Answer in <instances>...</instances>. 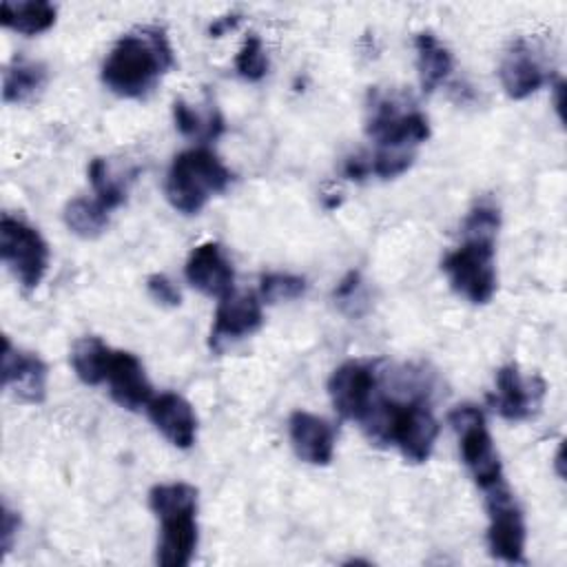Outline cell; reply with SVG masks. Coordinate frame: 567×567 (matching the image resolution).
<instances>
[{
    "instance_id": "6da1fadb",
    "label": "cell",
    "mask_w": 567,
    "mask_h": 567,
    "mask_svg": "<svg viewBox=\"0 0 567 567\" xmlns=\"http://www.w3.org/2000/svg\"><path fill=\"white\" fill-rule=\"evenodd\" d=\"M498 208L476 204L463 221V244L443 257V272L452 290L472 303H487L496 292V233Z\"/></svg>"
},
{
    "instance_id": "7a4b0ae2",
    "label": "cell",
    "mask_w": 567,
    "mask_h": 567,
    "mask_svg": "<svg viewBox=\"0 0 567 567\" xmlns=\"http://www.w3.org/2000/svg\"><path fill=\"white\" fill-rule=\"evenodd\" d=\"M379 385L370 408L359 421L363 432L374 443L396 445L405 461L425 463L439 436V421L434 419L425 396L412 394L410 399H394L379 392Z\"/></svg>"
},
{
    "instance_id": "3957f363",
    "label": "cell",
    "mask_w": 567,
    "mask_h": 567,
    "mask_svg": "<svg viewBox=\"0 0 567 567\" xmlns=\"http://www.w3.org/2000/svg\"><path fill=\"white\" fill-rule=\"evenodd\" d=\"M173 66L164 29L140 27L122 35L102 64V82L120 97H142Z\"/></svg>"
},
{
    "instance_id": "277c9868",
    "label": "cell",
    "mask_w": 567,
    "mask_h": 567,
    "mask_svg": "<svg viewBox=\"0 0 567 567\" xmlns=\"http://www.w3.org/2000/svg\"><path fill=\"white\" fill-rule=\"evenodd\" d=\"M365 131L377 144L370 155V173L385 179L405 173L414 162L416 146L430 135L423 113L403 111L385 95L372 100Z\"/></svg>"
},
{
    "instance_id": "5b68a950",
    "label": "cell",
    "mask_w": 567,
    "mask_h": 567,
    "mask_svg": "<svg viewBox=\"0 0 567 567\" xmlns=\"http://www.w3.org/2000/svg\"><path fill=\"white\" fill-rule=\"evenodd\" d=\"M148 505L162 523L155 560L186 567L197 549V489L182 481L159 483L151 487Z\"/></svg>"
},
{
    "instance_id": "8992f818",
    "label": "cell",
    "mask_w": 567,
    "mask_h": 567,
    "mask_svg": "<svg viewBox=\"0 0 567 567\" xmlns=\"http://www.w3.org/2000/svg\"><path fill=\"white\" fill-rule=\"evenodd\" d=\"M233 175L224 162L208 148H188L179 153L166 173V199L184 215L199 213L206 202L226 190Z\"/></svg>"
},
{
    "instance_id": "52a82bcc",
    "label": "cell",
    "mask_w": 567,
    "mask_h": 567,
    "mask_svg": "<svg viewBox=\"0 0 567 567\" xmlns=\"http://www.w3.org/2000/svg\"><path fill=\"white\" fill-rule=\"evenodd\" d=\"M450 423L458 434V447L465 467L481 489L503 481V465L487 430L485 414L476 405H458L450 412Z\"/></svg>"
},
{
    "instance_id": "ba28073f",
    "label": "cell",
    "mask_w": 567,
    "mask_h": 567,
    "mask_svg": "<svg viewBox=\"0 0 567 567\" xmlns=\"http://www.w3.org/2000/svg\"><path fill=\"white\" fill-rule=\"evenodd\" d=\"M0 257L24 290H35L49 268V246L44 237L27 221L2 215Z\"/></svg>"
},
{
    "instance_id": "9c48e42d",
    "label": "cell",
    "mask_w": 567,
    "mask_h": 567,
    "mask_svg": "<svg viewBox=\"0 0 567 567\" xmlns=\"http://www.w3.org/2000/svg\"><path fill=\"white\" fill-rule=\"evenodd\" d=\"M485 492V507H487V547L489 554L505 563H523L525 554V518L523 512L512 496V489L505 481Z\"/></svg>"
},
{
    "instance_id": "30bf717a",
    "label": "cell",
    "mask_w": 567,
    "mask_h": 567,
    "mask_svg": "<svg viewBox=\"0 0 567 567\" xmlns=\"http://www.w3.org/2000/svg\"><path fill=\"white\" fill-rule=\"evenodd\" d=\"M381 379L379 361H346L328 379V394L341 419L361 421Z\"/></svg>"
},
{
    "instance_id": "8fae6325",
    "label": "cell",
    "mask_w": 567,
    "mask_h": 567,
    "mask_svg": "<svg viewBox=\"0 0 567 567\" xmlns=\"http://www.w3.org/2000/svg\"><path fill=\"white\" fill-rule=\"evenodd\" d=\"M545 396V381L540 377H523L514 363L496 372V394L489 396L492 408L507 421H525L534 416Z\"/></svg>"
},
{
    "instance_id": "7c38bea8",
    "label": "cell",
    "mask_w": 567,
    "mask_h": 567,
    "mask_svg": "<svg viewBox=\"0 0 567 567\" xmlns=\"http://www.w3.org/2000/svg\"><path fill=\"white\" fill-rule=\"evenodd\" d=\"M261 321H264V312H261L259 297L252 292L233 290L226 297H221L217 303L208 346L219 352L224 346L259 330Z\"/></svg>"
},
{
    "instance_id": "4fadbf2b",
    "label": "cell",
    "mask_w": 567,
    "mask_h": 567,
    "mask_svg": "<svg viewBox=\"0 0 567 567\" xmlns=\"http://www.w3.org/2000/svg\"><path fill=\"white\" fill-rule=\"evenodd\" d=\"M2 388L31 405L47 396V363L35 352L11 346L9 337L2 339Z\"/></svg>"
},
{
    "instance_id": "5bb4252c",
    "label": "cell",
    "mask_w": 567,
    "mask_h": 567,
    "mask_svg": "<svg viewBox=\"0 0 567 567\" xmlns=\"http://www.w3.org/2000/svg\"><path fill=\"white\" fill-rule=\"evenodd\" d=\"M184 275L193 288L208 297H226L233 292L235 272L219 244H199L186 259Z\"/></svg>"
},
{
    "instance_id": "9a60e30c",
    "label": "cell",
    "mask_w": 567,
    "mask_h": 567,
    "mask_svg": "<svg viewBox=\"0 0 567 567\" xmlns=\"http://www.w3.org/2000/svg\"><path fill=\"white\" fill-rule=\"evenodd\" d=\"M113 401L126 410H140L153 399L151 381L142 361L126 350H113L106 379Z\"/></svg>"
},
{
    "instance_id": "2e32d148",
    "label": "cell",
    "mask_w": 567,
    "mask_h": 567,
    "mask_svg": "<svg viewBox=\"0 0 567 567\" xmlns=\"http://www.w3.org/2000/svg\"><path fill=\"white\" fill-rule=\"evenodd\" d=\"M148 419L175 447H190L197 436V416L193 405L177 392H162L146 405Z\"/></svg>"
},
{
    "instance_id": "e0dca14e",
    "label": "cell",
    "mask_w": 567,
    "mask_h": 567,
    "mask_svg": "<svg viewBox=\"0 0 567 567\" xmlns=\"http://www.w3.org/2000/svg\"><path fill=\"white\" fill-rule=\"evenodd\" d=\"M295 454L310 465H328L334 454V427L310 412L297 410L288 419Z\"/></svg>"
},
{
    "instance_id": "ac0fdd59",
    "label": "cell",
    "mask_w": 567,
    "mask_h": 567,
    "mask_svg": "<svg viewBox=\"0 0 567 567\" xmlns=\"http://www.w3.org/2000/svg\"><path fill=\"white\" fill-rule=\"evenodd\" d=\"M498 75L505 93L514 100H523L532 95L547 80L543 64L525 42H518L507 51Z\"/></svg>"
},
{
    "instance_id": "d6986e66",
    "label": "cell",
    "mask_w": 567,
    "mask_h": 567,
    "mask_svg": "<svg viewBox=\"0 0 567 567\" xmlns=\"http://www.w3.org/2000/svg\"><path fill=\"white\" fill-rule=\"evenodd\" d=\"M416 49V69L419 82L425 93H432L452 71V53L450 49L430 31H423L414 38Z\"/></svg>"
},
{
    "instance_id": "ffe728a7",
    "label": "cell",
    "mask_w": 567,
    "mask_h": 567,
    "mask_svg": "<svg viewBox=\"0 0 567 567\" xmlns=\"http://www.w3.org/2000/svg\"><path fill=\"white\" fill-rule=\"evenodd\" d=\"M58 9L47 0H24L11 2L4 0L0 4V22L7 29H13L24 35H38L55 24Z\"/></svg>"
},
{
    "instance_id": "44dd1931",
    "label": "cell",
    "mask_w": 567,
    "mask_h": 567,
    "mask_svg": "<svg viewBox=\"0 0 567 567\" xmlns=\"http://www.w3.org/2000/svg\"><path fill=\"white\" fill-rule=\"evenodd\" d=\"M113 350L100 337H82L73 343L71 365L78 379L86 385H97L106 379Z\"/></svg>"
},
{
    "instance_id": "7402d4cb",
    "label": "cell",
    "mask_w": 567,
    "mask_h": 567,
    "mask_svg": "<svg viewBox=\"0 0 567 567\" xmlns=\"http://www.w3.org/2000/svg\"><path fill=\"white\" fill-rule=\"evenodd\" d=\"M109 208L100 199L89 197H75L64 206V224L75 233L78 237L93 239L102 235V230L109 224Z\"/></svg>"
},
{
    "instance_id": "603a6c76",
    "label": "cell",
    "mask_w": 567,
    "mask_h": 567,
    "mask_svg": "<svg viewBox=\"0 0 567 567\" xmlns=\"http://www.w3.org/2000/svg\"><path fill=\"white\" fill-rule=\"evenodd\" d=\"M47 78V69L40 62L16 58L4 71L2 95L7 102H24L29 100Z\"/></svg>"
},
{
    "instance_id": "cb8c5ba5",
    "label": "cell",
    "mask_w": 567,
    "mask_h": 567,
    "mask_svg": "<svg viewBox=\"0 0 567 567\" xmlns=\"http://www.w3.org/2000/svg\"><path fill=\"white\" fill-rule=\"evenodd\" d=\"M173 117H175V126L184 135L197 137V140L217 137L221 133V128H224L221 117H219V113L215 109L208 111V113H199L190 104H186L184 100H175Z\"/></svg>"
},
{
    "instance_id": "d4e9b609",
    "label": "cell",
    "mask_w": 567,
    "mask_h": 567,
    "mask_svg": "<svg viewBox=\"0 0 567 567\" xmlns=\"http://www.w3.org/2000/svg\"><path fill=\"white\" fill-rule=\"evenodd\" d=\"M306 292V279L290 272H268L259 279V299L266 303L290 301Z\"/></svg>"
},
{
    "instance_id": "484cf974",
    "label": "cell",
    "mask_w": 567,
    "mask_h": 567,
    "mask_svg": "<svg viewBox=\"0 0 567 567\" xmlns=\"http://www.w3.org/2000/svg\"><path fill=\"white\" fill-rule=\"evenodd\" d=\"M89 179L93 184V190H95V199H100L109 210L117 208L124 204V186L111 177L109 173V166L102 157H95L91 164H89Z\"/></svg>"
},
{
    "instance_id": "4316f807",
    "label": "cell",
    "mask_w": 567,
    "mask_h": 567,
    "mask_svg": "<svg viewBox=\"0 0 567 567\" xmlns=\"http://www.w3.org/2000/svg\"><path fill=\"white\" fill-rule=\"evenodd\" d=\"M235 69L237 73L248 80V82H257L266 75L268 71V58L264 51V44L257 35H248L235 58Z\"/></svg>"
},
{
    "instance_id": "83f0119b",
    "label": "cell",
    "mask_w": 567,
    "mask_h": 567,
    "mask_svg": "<svg viewBox=\"0 0 567 567\" xmlns=\"http://www.w3.org/2000/svg\"><path fill=\"white\" fill-rule=\"evenodd\" d=\"M146 288H148V295L157 303H162V306H179V299H182L179 290L175 288V284L166 275H159V272L151 275L146 279Z\"/></svg>"
},
{
    "instance_id": "f1b7e54d",
    "label": "cell",
    "mask_w": 567,
    "mask_h": 567,
    "mask_svg": "<svg viewBox=\"0 0 567 567\" xmlns=\"http://www.w3.org/2000/svg\"><path fill=\"white\" fill-rule=\"evenodd\" d=\"M18 514H13L9 509V505H2V532H0V540H2V554H7L11 549V543H13V536L18 532Z\"/></svg>"
},
{
    "instance_id": "f546056e",
    "label": "cell",
    "mask_w": 567,
    "mask_h": 567,
    "mask_svg": "<svg viewBox=\"0 0 567 567\" xmlns=\"http://www.w3.org/2000/svg\"><path fill=\"white\" fill-rule=\"evenodd\" d=\"M343 173L350 179H363L365 175H370V159L365 155H352L346 159Z\"/></svg>"
},
{
    "instance_id": "4dcf8cb0",
    "label": "cell",
    "mask_w": 567,
    "mask_h": 567,
    "mask_svg": "<svg viewBox=\"0 0 567 567\" xmlns=\"http://www.w3.org/2000/svg\"><path fill=\"white\" fill-rule=\"evenodd\" d=\"M359 292V275L357 272H348L346 279H341V284L334 290V299H339L341 303H346L348 299H354Z\"/></svg>"
},
{
    "instance_id": "1f68e13d",
    "label": "cell",
    "mask_w": 567,
    "mask_h": 567,
    "mask_svg": "<svg viewBox=\"0 0 567 567\" xmlns=\"http://www.w3.org/2000/svg\"><path fill=\"white\" fill-rule=\"evenodd\" d=\"M239 22V16H224L221 20H217L213 27H210V33L213 35H219V33H224L228 27H235Z\"/></svg>"
}]
</instances>
